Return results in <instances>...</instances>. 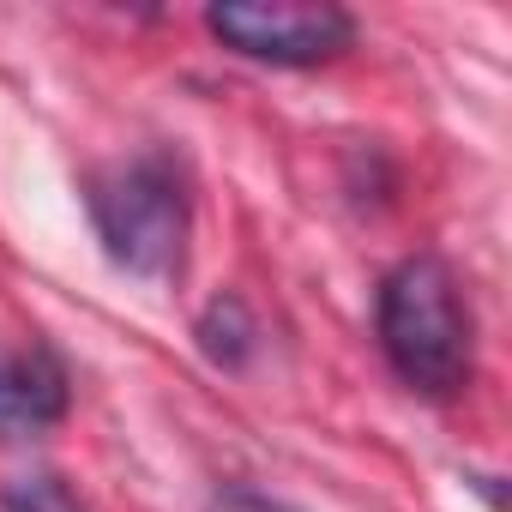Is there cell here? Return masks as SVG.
Listing matches in <instances>:
<instances>
[{"label":"cell","instance_id":"cell-2","mask_svg":"<svg viewBox=\"0 0 512 512\" xmlns=\"http://www.w3.org/2000/svg\"><path fill=\"white\" fill-rule=\"evenodd\" d=\"M85 211L103 241V253L145 278L169 284L187 266V235H193V193L187 169L169 151H133L85 175Z\"/></svg>","mask_w":512,"mask_h":512},{"label":"cell","instance_id":"cell-1","mask_svg":"<svg viewBox=\"0 0 512 512\" xmlns=\"http://www.w3.org/2000/svg\"><path fill=\"white\" fill-rule=\"evenodd\" d=\"M374 326L392 374L422 392V398H458L476 374V338H470V308L440 253H410L380 278L374 296Z\"/></svg>","mask_w":512,"mask_h":512},{"label":"cell","instance_id":"cell-4","mask_svg":"<svg viewBox=\"0 0 512 512\" xmlns=\"http://www.w3.org/2000/svg\"><path fill=\"white\" fill-rule=\"evenodd\" d=\"M73 386L55 350H0V440H37L67 422Z\"/></svg>","mask_w":512,"mask_h":512},{"label":"cell","instance_id":"cell-3","mask_svg":"<svg viewBox=\"0 0 512 512\" xmlns=\"http://www.w3.org/2000/svg\"><path fill=\"white\" fill-rule=\"evenodd\" d=\"M205 31L266 67H326L344 49H356V19L344 7H314V0H217L205 13Z\"/></svg>","mask_w":512,"mask_h":512},{"label":"cell","instance_id":"cell-6","mask_svg":"<svg viewBox=\"0 0 512 512\" xmlns=\"http://www.w3.org/2000/svg\"><path fill=\"white\" fill-rule=\"evenodd\" d=\"M0 512H85V500L61 470H25L0 488Z\"/></svg>","mask_w":512,"mask_h":512},{"label":"cell","instance_id":"cell-5","mask_svg":"<svg viewBox=\"0 0 512 512\" xmlns=\"http://www.w3.org/2000/svg\"><path fill=\"white\" fill-rule=\"evenodd\" d=\"M193 338H199L205 362H211V368H223V374H241L253 356H260V320H253V308H247L235 290H223V296H211V302H205V314H199Z\"/></svg>","mask_w":512,"mask_h":512},{"label":"cell","instance_id":"cell-7","mask_svg":"<svg viewBox=\"0 0 512 512\" xmlns=\"http://www.w3.org/2000/svg\"><path fill=\"white\" fill-rule=\"evenodd\" d=\"M205 512H302V506H290V500H278V494H266V488L229 482V488H217V494H211V506H205Z\"/></svg>","mask_w":512,"mask_h":512}]
</instances>
